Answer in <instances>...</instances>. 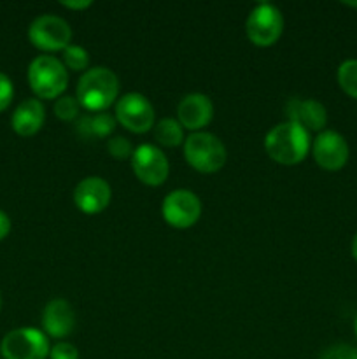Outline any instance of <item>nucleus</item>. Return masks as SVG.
Returning a JSON list of instances; mask_svg holds the SVG:
<instances>
[{
	"label": "nucleus",
	"instance_id": "1",
	"mask_svg": "<svg viewBox=\"0 0 357 359\" xmlns=\"http://www.w3.org/2000/svg\"><path fill=\"white\" fill-rule=\"evenodd\" d=\"M265 149L276 163L298 165L310 149V133L296 123H280L266 133Z\"/></svg>",
	"mask_w": 357,
	"mask_h": 359
},
{
	"label": "nucleus",
	"instance_id": "2",
	"mask_svg": "<svg viewBox=\"0 0 357 359\" xmlns=\"http://www.w3.org/2000/svg\"><path fill=\"white\" fill-rule=\"evenodd\" d=\"M119 95L118 76L107 67H93L80 76L76 98L80 107L88 111L104 112L111 107Z\"/></svg>",
	"mask_w": 357,
	"mask_h": 359
},
{
	"label": "nucleus",
	"instance_id": "3",
	"mask_svg": "<svg viewBox=\"0 0 357 359\" xmlns=\"http://www.w3.org/2000/svg\"><path fill=\"white\" fill-rule=\"evenodd\" d=\"M28 83L38 98H59L69 84L66 67L56 56H37L28 67Z\"/></svg>",
	"mask_w": 357,
	"mask_h": 359
},
{
	"label": "nucleus",
	"instance_id": "4",
	"mask_svg": "<svg viewBox=\"0 0 357 359\" xmlns=\"http://www.w3.org/2000/svg\"><path fill=\"white\" fill-rule=\"evenodd\" d=\"M184 156L195 170L214 174L226 163V147L223 140L209 132H195L186 139Z\"/></svg>",
	"mask_w": 357,
	"mask_h": 359
},
{
	"label": "nucleus",
	"instance_id": "5",
	"mask_svg": "<svg viewBox=\"0 0 357 359\" xmlns=\"http://www.w3.org/2000/svg\"><path fill=\"white\" fill-rule=\"evenodd\" d=\"M247 37L252 44L259 48H268L275 44L284 30V16L276 6L270 2L258 4L251 11L245 23Z\"/></svg>",
	"mask_w": 357,
	"mask_h": 359
},
{
	"label": "nucleus",
	"instance_id": "6",
	"mask_svg": "<svg viewBox=\"0 0 357 359\" xmlns=\"http://www.w3.org/2000/svg\"><path fill=\"white\" fill-rule=\"evenodd\" d=\"M49 340L37 328H18L7 333L0 344L4 359H46L49 356Z\"/></svg>",
	"mask_w": 357,
	"mask_h": 359
},
{
	"label": "nucleus",
	"instance_id": "7",
	"mask_svg": "<svg viewBox=\"0 0 357 359\" xmlns=\"http://www.w3.org/2000/svg\"><path fill=\"white\" fill-rule=\"evenodd\" d=\"M28 39L42 51H63L70 46L72 28L63 18L55 14H42L31 21Z\"/></svg>",
	"mask_w": 357,
	"mask_h": 359
},
{
	"label": "nucleus",
	"instance_id": "8",
	"mask_svg": "<svg viewBox=\"0 0 357 359\" xmlns=\"http://www.w3.org/2000/svg\"><path fill=\"white\" fill-rule=\"evenodd\" d=\"M161 214L170 226L186 230L196 224L202 216V202L189 189H175L164 196Z\"/></svg>",
	"mask_w": 357,
	"mask_h": 359
},
{
	"label": "nucleus",
	"instance_id": "9",
	"mask_svg": "<svg viewBox=\"0 0 357 359\" xmlns=\"http://www.w3.org/2000/svg\"><path fill=\"white\" fill-rule=\"evenodd\" d=\"M115 121L133 133H146L154 126V107L142 93H126L115 104Z\"/></svg>",
	"mask_w": 357,
	"mask_h": 359
},
{
	"label": "nucleus",
	"instance_id": "10",
	"mask_svg": "<svg viewBox=\"0 0 357 359\" xmlns=\"http://www.w3.org/2000/svg\"><path fill=\"white\" fill-rule=\"evenodd\" d=\"M132 168L140 182L147 186H160L167 181L170 165L160 147L142 144L133 151Z\"/></svg>",
	"mask_w": 357,
	"mask_h": 359
},
{
	"label": "nucleus",
	"instance_id": "11",
	"mask_svg": "<svg viewBox=\"0 0 357 359\" xmlns=\"http://www.w3.org/2000/svg\"><path fill=\"white\" fill-rule=\"evenodd\" d=\"M312 153L317 165L324 170L336 172L345 167L349 161V144L340 135L338 132L326 130L317 135V139L312 144Z\"/></svg>",
	"mask_w": 357,
	"mask_h": 359
},
{
	"label": "nucleus",
	"instance_id": "12",
	"mask_svg": "<svg viewBox=\"0 0 357 359\" xmlns=\"http://www.w3.org/2000/svg\"><path fill=\"white\" fill-rule=\"evenodd\" d=\"M112 198V189L105 179L91 175L83 179L74 189V202L84 214H100L107 209Z\"/></svg>",
	"mask_w": 357,
	"mask_h": 359
},
{
	"label": "nucleus",
	"instance_id": "13",
	"mask_svg": "<svg viewBox=\"0 0 357 359\" xmlns=\"http://www.w3.org/2000/svg\"><path fill=\"white\" fill-rule=\"evenodd\" d=\"M287 121L296 123L307 132H318L328 123V111L324 105L312 98H290L286 104Z\"/></svg>",
	"mask_w": 357,
	"mask_h": 359
},
{
	"label": "nucleus",
	"instance_id": "14",
	"mask_svg": "<svg viewBox=\"0 0 357 359\" xmlns=\"http://www.w3.org/2000/svg\"><path fill=\"white\" fill-rule=\"evenodd\" d=\"M178 123L184 128L198 132L209 125L214 118V104L206 95L189 93L181 100L177 107Z\"/></svg>",
	"mask_w": 357,
	"mask_h": 359
},
{
	"label": "nucleus",
	"instance_id": "15",
	"mask_svg": "<svg viewBox=\"0 0 357 359\" xmlns=\"http://www.w3.org/2000/svg\"><path fill=\"white\" fill-rule=\"evenodd\" d=\"M42 325L46 333L52 339H63L70 335L76 326V314L66 300H52L46 305L42 314Z\"/></svg>",
	"mask_w": 357,
	"mask_h": 359
},
{
	"label": "nucleus",
	"instance_id": "16",
	"mask_svg": "<svg viewBox=\"0 0 357 359\" xmlns=\"http://www.w3.org/2000/svg\"><path fill=\"white\" fill-rule=\"evenodd\" d=\"M46 121V109L41 100L37 98H28L23 100L16 107L10 118L13 130L21 137H31L42 128Z\"/></svg>",
	"mask_w": 357,
	"mask_h": 359
},
{
	"label": "nucleus",
	"instance_id": "17",
	"mask_svg": "<svg viewBox=\"0 0 357 359\" xmlns=\"http://www.w3.org/2000/svg\"><path fill=\"white\" fill-rule=\"evenodd\" d=\"M115 118L108 112H98L94 116H83L77 121V130L84 137H107L114 132Z\"/></svg>",
	"mask_w": 357,
	"mask_h": 359
},
{
	"label": "nucleus",
	"instance_id": "18",
	"mask_svg": "<svg viewBox=\"0 0 357 359\" xmlns=\"http://www.w3.org/2000/svg\"><path fill=\"white\" fill-rule=\"evenodd\" d=\"M154 139L164 147H177L178 144L184 140L182 125L177 119H161V121L154 126Z\"/></svg>",
	"mask_w": 357,
	"mask_h": 359
},
{
	"label": "nucleus",
	"instance_id": "19",
	"mask_svg": "<svg viewBox=\"0 0 357 359\" xmlns=\"http://www.w3.org/2000/svg\"><path fill=\"white\" fill-rule=\"evenodd\" d=\"M338 84L349 97L357 98V60H346L340 65Z\"/></svg>",
	"mask_w": 357,
	"mask_h": 359
},
{
	"label": "nucleus",
	"instance_id": "20",
	"mask_svg": "<svg viewBox=\"0 0 357 359\" xmlns=\"http://www.w3.org/2000/svg\"><path fill=\"white\" fill-rule=\"evenodd\" d=\"M63 65L69 67L70 70H76V72L86 70L90 65V55L80 46L70 44L69 48L63 49Z\"/></svg>",
	"mask_w": 357,
	"mask_h": 359
},
{
	"label": "nucleus",
	"instance_id": "21",
	"mask_svg": "<svg viewBox=\"0 0 357 359\" xmlns=\"http://www.w3.org/2000/svg\"><path fill=\"white\" fill-rule=\"evenodd\" d=\"M79 102L76 97H69V95H62L58 100L55 102V114L58 116L62 121H74L79 116Z\"/></svg>",
	"mask_w": 357,
	"mask_h": 359
},
{
	"label": "nucleus",
	"instance_id": "22",
	"mask_svg": "<svg viewBox=\"0 0 357 359\" xmlns=\"http://www.w3.org/2000/svg\"><path fill=\"white\" fill-rule=\"evenodd\" d=\"M107 149L115 160H126V158H132L133 154V146L126 137H114L107 142Z\"/></svg>",
	"mask_w": 357,
	"mask_h": 359
},
{
	"label": "nucleus",
	"instance_id": "23",
	"mask_svg": "<svg viewBox=\"0 0 357 359\" xmlns=\"http://www.w3.org/2000/svg\"><path fill=\"white\" fill-rule=\"evenodd\" d=\"M321 359H357V349L345 344H338L322 353Z\"/></svg>",
	"mask_w": 357,
	"mask_h": 359
},
{
	"label": "nucleus",
	"instance_id": "24",
	"mask_svg": "<svg viewBox=\"0 0 357 359\" xmlns=\"http://www.w3.org/2000/svg\"><path fill=\"white\" fill-rule=\"evenodd\" d=\"M51 359H79V351L76 346L69 342H58L49 351Z\"/></svg>",
	"mask_w": 357,
	"mask_h": 359
},
{
	"label": "nucleus",
	"instance_id": "25",
	"mask_svg": "<svg viewBox=\"0 0 357 359\" xmlns=\"http://www.w3.org/2000/svg\"><path fill=\"white\" fill-rule=\"evenodd\" d=\"M14 97V86L13 81L6 76V74L0 72V112L4 109L9 107V104L13 102Z\"/></svg>",
	"mask_w": 357,
	"mask_h": 359
},
{
	"label": "nucleus",
	"instance_id": "26",
	"mask_svg": "<svg viewBox=\"0 0 357 359\" xmlns=\"http://www.w3.org/2000/svg\"><path fill=\"white\" fill-rule=\"evenodd\" d=\"M10 231V219L4 210H0V241L6 238Z\"/></svg>",
	"mask_w": 357,
	"mask_h": 359
},
{
	"label": "nucleus",
	"instance_id": "27",
	"mask_svg": "<svg viewBox=\"0 0 357 359\" xmlns=\"http://www.w3.org/2000/svg\"><path fill=\"white\" fill-rule=\"evenodd\" d=\"M62 6H63V7H69V9H86V7L91 6V2H90V0H83V2H79V0H77V2H70V0H63Z\"/></svg>",
	"mask_w": 357,
	"mask_h": 359
},
{
	"label": "nucleus",
	"instance_id": "28",
	"mask_svg": "<svg viewBox=\"0 0 357 359\" xmlns=\"http://www.w3.org/2000/svg\"><path fill=\"white\" fill-rule=\"evenodd\" d=\"M352 256L356 258V262H357V233H356V237H354V241H352Z\"/></svg>",
	"mask_w": 357,
	"mask_h": 359
},
{
	"label": "nucleus",
	"instance_id": "29",
	"mask_svg": "<svg viewBox=\"0 0 357 359\" xmlns=\"http://www.w3.org/2000/svg\"><path fill=\"white\" fill-rule=\"evenodd\" d=\"M356 333H357V318H356Z\"/></svg>",
	"mask_w": 357,
	"mask_h": 359
},
{
	"label": "nucleus",
	"instance_id": "30",
	"mask_svg": "<svg viewBox=\"0 0 357 359\" xmlns=\"http://www.w3.org/2000/svg\"><path fill=\"white\" fill-rule=\"evenodd\" d=\"M0 305H2V300H0Z\"/></svg>",
	"mask_w": 357,
	"mask_h": 359
}]
</instances>
